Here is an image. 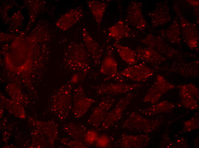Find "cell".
<instances>
[{"label": "cell", "mask_w": 199, "mask_h": 148, "mask_svg": "<svg viewBox=\"0 0 199 148\" xmlns=\"http://www.w3.org/2000/svg\"><path fill=\"white\" fill-rule=\"evenodd\" d=\"M86 2L97 24L100 25L108 3L98 0L87 1Z\"/></svg>", "instance_id": "2e32d148"}, {"label": "cell", "mask_w": 199, "mask_h": 148, "mask_svg": "<svg viewBox=\"0 0 199 148\" xmlns=\"http://www.w3.org/2000/svg\"><path fill=\"white\" fill-rule=\"evenodd\" d=\"M155 122L142 117L135 112H131L121 124L122 128L130 131L149 133L154 129Z\"/></svg>", "instance_id": "5b68a950"}, {"label": "cell", "mask_w": 199, "mask_h": 148, "mask_svg": "<svg viewBox=\"0 0 199 148\" xmlns=\"http://www.w3.org/2000/svg\"><path fill=\"white\" fill-rule=\"evenodd\" d=\"M149 140L146 135H133L122 133L115 144V146L122 148H142L146 147Z\"/></svg>", "instance_id": "8fae6325"}, {"label": "cell", "mask_w": 199, "mask_h": 148, "mask_svg": "<svg viewBox=\"0 0 199 148\" xmlns=\"http://www.w3.org/2000/svg\"><path fill=\"white\" fill-rule=\"evenodd\" d=\"M99 136L97 132L94 130L87 131L84 138V142L86 144L92 145L95 143Z\"/></svg>", "instance_id": "d6986e66"}, {"label": "cell", "mask_w": 199, "mask_h": 148, "mask_svg": "<svg viewBox=\"0 0 199 148\" xmlns=\"http://www.w3.org/2000/svg\"><path fill=\"white\" fill-rule=\"evenodd\" d=\"M90 57L83 43L72 42L68 46L65 52L66 65L70 71L85 78L91 69Z\"/></svg>", "instance_id": "6da1fadb"}, {"label": "cell", "mask_w": 199, "mask_h": 148, "mask_svg": "<svg viewBox=\"0 0 199 148\" xmlns=\"http://www.w3.org/2000/svg\"><path fill=\"white\" fill-rule=\"evenodd\" d=\"M87 130L84 126L78 124L70 123L68 131L70 136L75 140L81 141L83 140Z\"/></svg>", "instance_id": "e0dca14e"}, {"label": "cell", "mask_w": 199, "mask_h": 148, "mask_svg": "<svg viewBox=\"0 0 199 148\" xmlns=\"http://www.w3.org/2000/svg\"><path fill=\"white\" fill-rule=\"evenodd\" d=\"M82 37L83 44L94 63L96 65H99L104 53L103 48L85 27L82 29Z\"/></svg>", "instance_id": "30bf717a"}, {"label": "cell", "mask_w": 199, "mask_h": 148, "mask_svg": "<svg viewBox=\"0 0 199 148\" xmlns=\"http://www.w3.org/2000/svg\"><path fill=\"white\" fill-rule=\"evenodd\" d=\"M125 22L130 25L139 29L144 28L146 22L143 17L139 3L131 1L128 4Z\"/></svg>", "instance_id": "7c38bea8"}, {"label": "cell", "mask_w": 199, "mask_h": 148, "mask_svg": "<svg viewBox=\"0 0 199 148\" xmlns=\"http://www.w3.org/2000/svg\"><path fill=\"white\" fill-rule=\"evenodd\" d=\"M115 99L107 95L94 109L88 120V123L95 128L100 126L106 114L114 104Z\"/></svg>", "instance_id": "ba28073f"}, {"label": "cell", "mask_w": 199, "mask_h": 148, "mask_svg": "<svg viewBox=\"0 0 199 148\" xmlns=\"http://www.w3.org/2000/svg\"><path fill=\"white\" fill-rule=\"evenodd\" d=\"M83 14V10L80 7L71 9L59 19L57 26L61 30H66L77 22Z\"/></svg>", "instance_id": "4fadbf2b"}, {"label": "cell", "mask_w": 199, "mask_h": 148, "mask_svg": "<svg viewBox=\"0 0 199 148\" xmlns=\"http://www.w3.org/2000/svg\"><path fill=\"white\" fill-rule=\"evenodd\" d=\"M133 96L132 93L129 92L118 100L114 108L106 114L100 126L102 130H108L122 118L124 111L131 102Z\"/></svg>", "instance_id": "7a4b0ae2"}, {"label": "cell", "mask_w": 199, "mask_h": 148, "mask_svg": "<svg viewBox=\"0 0 199 148\" xmlns=\"http://www.w3.org/2000/svg\"><path fill=\"white\" fill-rule=\"evenodd\" d=\"M174 87L163 76L158 75L156 76L155 82L148 91L143 101L154 104L163 94L173 88Z\"/></svg>", "instance_id": "9c48e42d"}, {"label": "cell", "mask_w": 199, "mask_h": 148, "mask_svg": "<svg viewBox=\"0 0 199 148\" xmlns=\"http://www.w3.org/2000/svg\"><path fill=\"white\" fill-rule=\"evenodd\" d=\"M95 102L86 96L81 86L77 87L73 90L72 95L71 108L73 114L77 118L82 116Z\"/></svg>", "instance_id": "8992f818"}, {"label": "cell", "mask_w": 199, "mask_h": 148, "mask_svg": "<svg viewBox=\"0 0 199 148\" xmlns=\"http://www.w3.org/2000/svg\"><path fill=\"white\" fill-rule=\"evenodd\" d=\"M108 31V36L117 42L132 36V30L129 25L122 19L109 27Z\"/></svg>", "instance_id": "5bb4252c"}, {"label": "cell", "mask_w": 199, "mask_h": 148, "mask_svg": "<svg viewBox=\"0 0 199 148\" xmlns=\"http://www.w3.org/2000/svg\"><path fill=\"white\" fill-rule=\"evenodd\" d=\"M110 139L107 135L103 134L99 136L95 142L96 146L98 147L106 148L110 144Z\"/></svg>", "instance_id": "ffe728a7"}, {"label": "cell", "mask_w": 199, "mask_h": 148, "mask_svg": "<svg viewBox=\"0 0 199 148\" xmlns=\"http://www.w3.org/2000/svg\"><path fill=\"white\" fill-rule=\"evenodd\" d=\"M120 75L135 82L146 81L154 74L153 69L146 65L140 63L128 66L120 72Z\"/></svg>", "instance_id": "52a82bcc"}, {"label": "cell", "mask_w": 199, "mask_h": 148, "mask_svg": "<svg viewBox=\"0 0 199 148\" xmlns=\"http://www.w3.org/2000/svg\"><path fill=\"white\" fill-rule=\"evenodd\" d=\"M113 46L121 59L126 63L131 65L138 63V60L135 51L117 42L114 43Z\"/></svg>", "instance_id": "9a60e30c"}, {"label": "cell", "mask_w": 199, "mask_h": 148, "mask_svg": "<svg viewBox=\"0 0 199 148\" xmlns=\"http://www.w3.org/2000/svg\"><path fill=\"white\" fill-rule=\"evenodd\" d=\"M138 60L154 63L156 61L155 52L151 48H138L135 51Z\"/></svg>", "instance_id": "ac0fdd59"}, {"label": "cell", "mask_w": 199, "mask_h": 148, "mask_svg": "<svg viewBox=\"0 0 199 148\" xmlns=\"http://www.w3.org/2000/svg\"><path fill=\"white\" fill-rule=\"evenodd\" d=\"M142 86V85L139 83L129 84L118 82L93 85L92 87L99 95H106L112 96L128 93Z\"/></svg>", "instance_id": "277c9868"}, {"label": "cell", "mask_w": 199, "mask_h": 148, "mask_svg": "<svg viewBox=\"0 0 199 148\" xmlns=\"http://www.w3.org/2000/svg\"><path fill=\"white\" fill-rule=\"evenodd\" d=\"M113 48L109 46L102 60L99 72L102 75L107 76L104 81L113 79L118 82H124V79L120 74L118 69V63L114 57Z\"/></svg>", "instance_id": "3957f363"}]
</instances>
